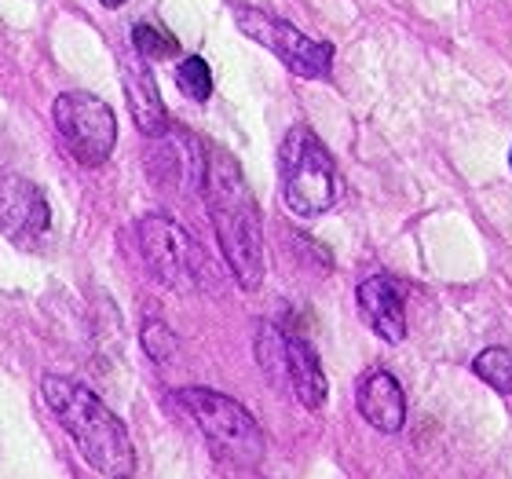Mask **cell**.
I'll list each match as a JSON object with an SVG mask.
<instances>
[{
	"label": "cell",
	"instance_id": "18",
	"mask_svg": "<svg viewBox=\"0 0 512 479\" xmlns=\"http://www.w3.org/2000/svg\"><path fill=\"white\" fill-rule=\"evenodd\" d=\"M103 4H107V8H121V4H125V0H103Z\"/></svg>",
	"mask_w": 512,
	"mask_h": 479
},
{
	"label": "cell",
	"instance_id": "5",
	"mask_svg": "<svg viewBox=\"0 0 512 479\" xmlns=\"http://www.w3.org/2000/svg\"><path fill=\"white\" fill-rule=\"evenodd\" d=\"M136 238L150 275L158 278L161 286L176 289V293H191L209 275L202 245L169 216H143L136 224Z\"/></svg>",
	"mask_w": 512,
	"mask_h": 479
},
{
	"label": "cell",
	"instance_id": "4",
	"mask_svg": "<svg viewBox=\"0 0 512 479\" xmlns=\"http://www.w3.org/2000/svg\"><path fill=\"white\" fill-rule=\"evenodd\" d=\"M176 403L187 410L198 432L209 439V447L231 465L253 469L264 458V432L246 406L213 388H180Z\"/></svg>",
	"mask_w": 512,
	"mask_h": 479
},
{
	"label": "cell",
	"instance_id": "19",
	"mask_svg": "<svg viewBox=\"0 0 512 479\" xmlns=\"http://www.w3.org/2000/svg\"><path fill=\"white\" fill-rule=\"evenodd\" d=\"M509 165H512V150H509Z\"/></svg>",
	"mask_w": 512,
	"mask_h": 479
},
{
	"label": "cell",
	"instance_id": "7",
	"mask_svg": "<svg viewBox=\"0 0 512 479\" xmlns=\"http://www.w3.org/2000/svg\"><path fill=\"white\" fill-rule=\"evenodd\" d=\"M238 30L246 33L249 41H256L260 48L275 52L282 63L293 70L297 77H326L333 66V44L315 41L308 33H300L297 26H289L286 19H278L264 8H235Z\"/></svg>",
	"mask_w": 512,
	"mask_h": 479
},
{
	"label": "cell",
	"instance_id": "17",
	"mask_svg": "<svg viewBox=\"0 0 512 479\" xmlns=\"http://www.w3.org/2000/svg\"><path fill=\"white\" fill-rule=\"evenodd\" d=\"M139 341H143V348H147V355L154 362H169L172 355H176V333H172L169 326H165V322H158V319L143 322Z\"/></svg>",
	"mask_w": 512,
	"mask_h": 479
},
{
	"label": "cell",
	"instance_id": "13",
	"mask_svg": "<svg viewBox=\"0 0 512 479\" xmlns=\"http://www.w3.org/2000/svg\"><path fill=\"white\" fill-rule=\"evenodd\" d=\"M256 362L271 384H286V333L271 322H260L256 330Z\"/></svg>",
	"mask_w": 512,
	"mask_h": 479
},
{
	"label": "cell",
	"instance_id": "15",
	"mask_svg": "<svg viewBox=\"0 0 512 479\" xmlns=\"http://www.w3.org/2000/svg\"><path fill=\"white\" fill-rule=\"evenodd\" d=\"M176 85L187 99L194 103H205V99L213 96V70L205 63L202 55H187L180 66H176Z\"/></svg>",
	"mask_w": 512,
	"mask_h": 479
},
{
	"label": "cell",
	"instance_id": "14",
	"mask_svg": "<svg viewBox=\"0 0 512 479\" xmlns=\"http://www.w3.org/2000/svg\"><path fill=\"white\" fill-rule=\"evenodd\" d=\"M472 373L494 392L512 395V348H487L472 359Z\"/></svg>",
	"mask_w": 512,
	"mask_h": 479
},
{
	"label": "cell",
	"instance_id": "10",
	"mask_svg": "<svg viewBox=\"0 0 512 479\" xmlns=\"http://www.w3.org/2000/svg\"><path fill=\"white\" fill-rule=\"evenodd\" d=\"M355 403H359V414L370 428L377 432H399L406 421V395H403V384L395 381L388 370H374L366 373L363 384H359V395H355Z\"/></svg>",
	"mask_w": 512,
	"mask_h": 479
},
{
	"label": "cell",
	"instance_id": "1",
	"mask_svg": "<svg viewBox=\"0 0 512 479\" xmlns=\"http://www.w3.org/2000/svg\"><path fill=\"white\" fill-rule=\"evenodd\" d=\"M202 191L220 253L238 286L253 293L264 282V231H260V209L253 191L227 150H209L202 165Z\"/></svg>",
	"mask_w": 512,
	"mask_h": 479
},
{
	"label": "cell",
	"instance_id": "16",
	"mask_svg": "<svg viewBox=\"0 0 512 479\" xmlns=\"http://www.w3.org/2000/svg\"><path fill=\"white\" fill-rule=\"evenodd\" d=\"M132 44H136V52L147 63H158V59H172L176 55V41L165 30L150 26V22H139L136 30H132Z\"/></svg>",
	"mask_w": 512,
	"mask_h": 479
},
{
	"label": "cell",
	"instance_id": "6",
	"mask_svg": "<svg viewBox=\"0 0 512 479\" xmlns=\"http://www.w3.org/2000/svg\"><path fill=\"white\" fill-rule=\"evenodd\" d=\"M52 121L66 150L77 165L99 169L118 147V118L99 96L88 92H63L52 103Z\"/></svg>",
	"mask_w": 512,
	"mask_h": 479
},
{
	"label": "cell",
	"instance_id": "12",
	"mask_svg": "<svg viewBox=\"0 0 512 479\" xmlns=\"http://www.w3.org/2000/svg\"><path fill=\"white\" fill-rule=\"evenodd\" d=\"M286 384L293 388V395H297V403L304 410H322L326 406L330 384H326L319 355L304 337H286Z\"/></svg>",
	"mask_w": 512,
	"mask_h": 479
},
{
	"label": "cell",
	"instance_id": "8",
	"mask_svg": "<svg viewBox=\"0 0 512 479\" xmlns=\"http://www.w3.org/2000/svg\"><path fill=\"white\" fill-rule=\"evenodd\" d=\"M48 231H52V209L41 187L15 172L0 176V235L19 249H33L44 242Z\"/></svg>",
	"mask_w": 512,
	"mask_h": 479
},
{
	"label": "cell",
	"instance_id": "2",
	"mask_svg": "<svg viewBox=\"0 0 512 479\" xmlns=\"http://www.w3.org/2000/svg\"><path fill=\"white\" fill-rule=\"evenodd\" d=\"M41 395L88 469H96L103 479H132L136 450H132L128 428L92 388L48 373L41 381Z\"/></svg>",
	"mask_w": 512,
	"mask_h": 479
},
{
	"label": "cell",
	"instance_id": "3",
	"mask_svg": "<svg viewBox=\"0 0 512 479\" xmlns=\"http://www.w3.org/2000/svg\"><path fill=\"white\" fill-rule=\"evenodd\" d=\"M278 180H282V202L293 216L330 213L341 198V180L330 150L308 125H293L278 147Z\"/></svg>",
	"mask_w": 512,
	"mask_h": 479
},
{
	"label": "cell",
	"instance_id": "9",
	"mask_svg": "<svg viewBox=\"0 0 512 479\" xmlns=\"http://www.w3.org/2000/svg\"><path fill=\"white\" fill-rule=\"evenodd\" d=\"M359 311H363L366 326L388 344H399L406 337V308H403V293L388 275H374L366 278L359 293Z\"/></svg>",
	"mask_w": 512,
	"mask_h": 479
},
{
	"label": "cell",
	"instance_id": "11",
	"mask_svg": "<svg viewBox=\"0 0 512 479\" xmlns=\"http://www.w3.org/2000/svg\"><path fill=\"white\" fill-rule=\"evenodd\" d=\"M121 81H125L128 114H132L139 132L143 136H165L169 132V110L161 103L158 81L147 70V63H125Z\"/></svg>",
	"mask_w": 512,
	"mask_h": 479
}]
</instances>
